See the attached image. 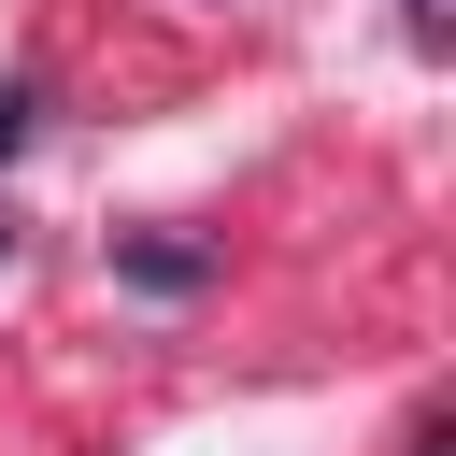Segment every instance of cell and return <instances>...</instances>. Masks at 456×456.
Returning a JSON list of instances; mask_svg holds the SVG:
<instances>
[{
	"mask_svg": "<svg viewBox=\"0 0 456 456\" xmlns=\"http://www.w3.org/2000/svg\"><path fill=\"white\" fill-rule=\"evenodd\" d=\"M0 256H14V214H0Z\"/></svg>",
	"mask_w": 456,
	"mask_h": 456,
	"instance_id": "3957f363",
	"label": "cell"
},
{
	"mask_svg": "<svg viewBox=\"0 0 456 456\" xmlns=\"http://www.w3.org/2000/svg\"><path fill=\"white\" fill-rule=\"evenodd\" d=\"M28 114H43V100H28V86H0V157L28 142Z\"/></svg>",
	"mask_w": 456,
	"mask_h": 456,
	"instance_id": "6da1fadb",
	"label": "cell"
},
{
	"mask_svg": "<svg viewBox=\"0 0 456 456\" xmlns=\"http://www.w3.org/2000/svg\"><path fill=\"white\" fill-rule=\"evenodd\" d=\"M399 28H413V43H442V28H456V0H399Z\"/></svg>",
	"mask_w": 456,
	"mask_h": 456,
	"instance_id": "7a4b0ae2",
	"label": "cell"
}]
</instances>
